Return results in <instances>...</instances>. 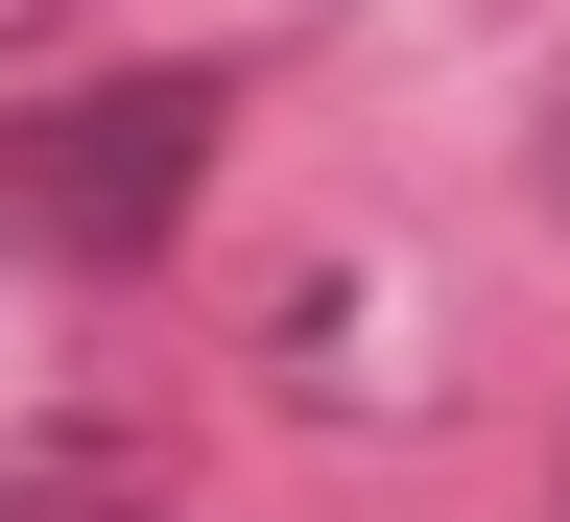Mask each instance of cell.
Returning <instances> with one entry per match:
<instances>
[{"label":"cell","instance_id":"277c9868","mask_svg":"<svg viewBox=\"0 0 570 522\" xmlns=\"http://www.w3.org/2000/svg\"><path fill=\"white\" fill-rule=\"evenodd\" d=\"M24 24H48V0H0V48H24Z\"/></svg>","mask_w":570,"mask_h":522},{"label":"cell","instance_id":"6da1fadb","mask_svg":"<svg viewBox=\"0 0 570 522\" xmlns=\"http://www.w3.org/2000/svg\"><path fill=\"white\" fill-rule=\"evenodd\" d=\"M214 190V71H96L0 119V238L24 262H167Z\"/></svg>","mask_w":570,"mask_h":522},{"label":"cell","instance_id":"7a4b0ae2","mask_svg":"<svg viewBox=\"0 0 570 522\" xmlns=\"http://www.w3.org/2000/svg\"><path fill=\"white\" fill-rule=\"evenodd\" d=\"M0 522H167L119 452H0Z\"/></svg>","mask_w":570,"mask_h":522},{"label":"cell","instance_id":"3957f363","mask_svg":"<svg viewBox=\"0 0 570 522\" xmlns=\"http://www.w3.org/2000/svg\"><path fill=\"white\" fill-rule=\"evenodd\" d=\"M547 214H570V96H547Z\"/></svg>","mask_w":570,"mask_h":522}]
</instances>
